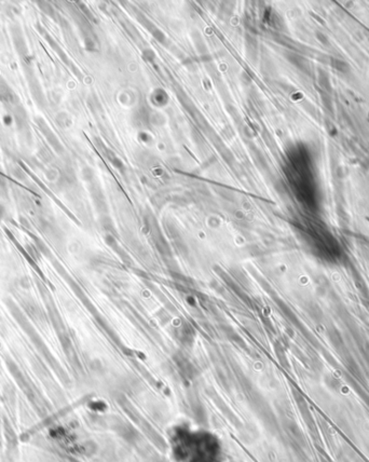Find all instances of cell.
Returning a JSON list of instances; mask_svg holds the SVG:
<instances>
[{
  "label": "cell",
  "instance_id": "cell-5",
  "mask_svg": "<svg viewBox=\"0 0 369 462\" xmlns=\"http://www.w3.org/2000/svg\"><path fill=\"white\" fill-rule=\"evenodd\" d=\"M0 215H1V213H0Z\"/></svg>",
  "mask_w": 369,
  "mask_h": 462
},
{
  "label": "cell",
  "instance_id": "cell-1",
  "mask_svg": "<svg viewBox=\"0 0 369 462\" xmlns=\"http://www.w3.org/2000/svg\"><path fill=\"white\" fill-rule=\"evenodd\" d=\"M11 36L13 39V44H14L15 51L17 55L19 56V59L23 61L24 65H30L31 59L29 56L27 43H26L23 31L18 25H13V26H11Z\"/></svg>",
  "mask_w": 369,
  "mask_h": 462
},
{
  "label": "cell",
  "instance_id": "cell-4",
  "mask_svg": "<svg viewBox=\"0 0 369 462\" xmlns=\"http://www.w3.org/2000/svg\"><path fill=\"white\" fill-rule=\"evenodd\" d=\"M37 4H38L39 9H40L45 15H49L52 18H54V15L56 13H55V11H54V9H53V7H52V5H50L47 1H38Z\"/></svg>",
  "mask_w": 369,
  "mask_h": 462
},
{
  "label": "cell",
  "instance_id": "cell-3",
  "mask_svg": "<svg viewBox=\"0 0 369 462\" xmlns=\"http://www.w3.org/2000/svg\"><path fill=\"white\" fill-rule=\"evenodd\" d=\"M26 67H27V70H26V76H27V81H28V85L30 88L31 94H32V98H35L38 104L42 106L44 105L45 100L43 98V93H42V89L40 87V83H39V81L36 79L34 70L30 68V65H26Z\"/></svg>",
  "mask_w": 369,
  "mask_h": 462
},
{
  "label": "cell",
  "instance_id": "cell-2",
  "mask_svg": "<svg viewBox=\"0 0 369 462\" xmlns=\"http://www.w3.org/2000/svg\"><path fill=\"white\" fill-rule=\"evenodd\" d=\"M35 122L38 126V129L39 131H40L42 133V135L43 137L45 138V140H48V143L53 147L54 150L56 152H61L62 151V146H61V143H60V140L57 139L56 135L53 133V131H52L50 129V126L48 125L47 123V121H45L43 118L41 117H37L35 119Z\"/></svg>",
  "mask_w": 369,
  "mask_h": 462
}]
</instances>
